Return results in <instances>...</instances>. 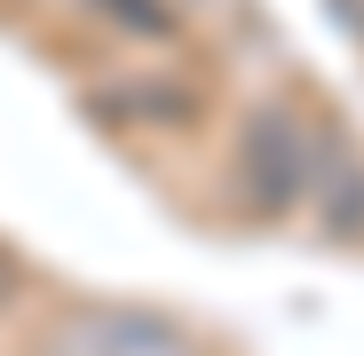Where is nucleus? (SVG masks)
I'll return each mask as SVG.
<instances>
[{
	"label": "nucleus",
	"instance_id": "obj_1",
	"mask_svg": "<svg viewBox=\"0 0 364 356\" xmlns=\"http://www.w3.org/2000/svg\"><path fill=\"white\" fill-rule=\"evenodd\" d=\"M48 356H198V348H191V333L166 325V317H143V309H95V317H72L64 333H55Z\"/></svg>",
	"mask_w": 364,
	"mask_h": 356
},
{
	"label": "nucleus",
	"instance_id": "obj_2",
	"mask_svg": "<svg viewBox=\"0 0 364 356\" xmlns=\"http://www.w3.org/2000/svg\"><path fill=\"white\" fill-rule=\"evenodd\" d=\"M246 174H254V198L262 206H293L301 198V135H293V119L262 111L254 127H246Z\"/></svg>",
	"mask_w": 364,
	"mask_h": 356
},
{
	"label": "nucleus",
	"instance_id": "obj_3",
	"mask_svg": "<svg viewBox=\"0 0 364 356\" xmlns=\"http://www.w3.org/2000/svg\"><path fill=\"white\" fill-rule=\"evenodd\" d=\"M111 16H127V24H159V0H103Z\"/></svg>",
	"mask_w": 364,
	"mask_h": 356
}]
</instances>
